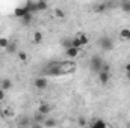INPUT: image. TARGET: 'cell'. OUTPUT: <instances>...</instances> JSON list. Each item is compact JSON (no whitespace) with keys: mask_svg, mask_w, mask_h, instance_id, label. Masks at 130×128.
Wrapping results in <instances>:
<instances>
[{"mask_svg":"<svg viewBox=\"0 0 130 128\" xmlns=\"http://www.w3.org/2000/svg\"><path fill=\"white\" fill-rule=\"evenodd\" d=\"M76 69H77V65L74 63L73 60L53 62V63H50V66H48L47 74H50V75H68V74L76 72Z\"/></svg>","mask_w":130,"mask_h":128,"instance_id":"cell-1","label":"cell"},{"mask_svg":"<svg viewBox=\"0 0 130 128\" xmlns=\"http://www.w3.org/2000/svg\"><path fill=\"white\" fill-rule=\"evenodd\" d=\"M104 63V60L100 57V56H92L91 59H89V68H91V71H94V72H100L101 71V66Z\"/></svg>","mask_w":130,"mask_h":128,"instance_id":"cell-2","label":"cell"},{"mask_svg":"<svg viewBox=\"0 0 130 128\" xmlns=\"http://www.w3.org/2000/svg\"><path fill=\"white\" fill-rule=\"evenodd\" d=\"M98 45L104 50V51H110L113 48V41L109 38V36H101L98 39Z\"/></svg>","mask_w":130,"mask_h":128,"instance_id":"cell-3","label":"cell"},{"mask_svg":"<svg viewBox=\"0 0 130 128\" xmlns=\"http://www.w3.org/2000/svg\"><path fill=\"white\" fill-rule=\"evenodd\" d=\"M47 84H48V81H47L45 77H38V78L33 80V86H35L36 89H45Z\"/></svg>","mask_w":130,"mask_h":128,"instance_id":"cell-4","label":"cell"},{"mask_svg":"<svg viewBox=\"0 0 130 128\" xmlns=\"http://www.w3.org/2000/svg\"><path fill=\"white\" fill-rule=\"evenodd\" d=\"M26 14H30V12L27 11V8L24 6V3H23L21 6H17V8H15V11H14V15H15V17H18V18H23Z\"/></svg>","mask_w":130,"mask_h":128,"instance_id":"cell-5","label":"cell"},{"mask_svg":"<svg viewBox=\"0 0 130 128\" xmlns=\"http://www.w3.org/2000/svg\"><path fill=\"white\" fill-rule=\"evenodd\" d=\"M50 112H52V105H50L48 102H41V104L38 105V113H41V115L47 116Z\"/></svg>","mask_w":130,"mask_h":128,"instance_id":"cell-6","label":"cell"},{"mask_svg":"<svg viewBox=\"0 0 130 128\" xmlns=\"http://www.w3.org/2000/svg\"><path fill=\"white\" fill-rule=\"evenodd\" d=\"M104 125H106V122H104L103 119L95 118V119H92V121L88 124V128H104Z\"/></svg>","mask_w":130,"mask_h":128,"instance_id":"cell-7","label":"cell"},{"mask_svg":"<svg viewBox=\"0 0 130 128\" xmlns=\"http://www.w3.org/2000/svg\"><path fill=\"white\" fill-rule=\"evenodd\" d=\"M76 39L80 42V45H82V47H85V45H88V44H89V36H88L86 33H82V32L77 33V35H76Z\"/></svg>","mask_w":130,"mask_h":128,"instance_id":"cell-8","label":"cell"},{"mask_svg":"<svg viewBox=\"0 0 130 128\" xmlns=\"http://www.w3.org/2000/svg\"><path fill=\"white\" fill-rule=\"evenodd\" d=\"M79 53H80V50H77V48H74V47L65 50V56H67L68 59H76V57L79 56Z\"/></svg>","mask_w":130,"mask_h":128,"instance_id":"cell-9","label":"cell"},{"mask_svg":"<svg viewBox=\"0 0 130 128\" xmlns=\"http://www.w3.org/2000/svg\"><path fill=\"white\" fill-rule=\"evenodd\" d=\"M98 80H100L101 84H107L109 80H110V72H103V71H100V72H98Z\"/></svg>","mask_w":130,"mask_h":128,"instance_id":"cell-10","label":"cell"},{"mask_svg":"<svg viewBox=\"0 0 130 128\" xmlns=\"http://www.w3.org/2000/svg\"><path fill=\"white\" fill-rule=\"evenodd\" d=\"M0 115L3 118H12L14 116V109L12 107H2L0 109Z\"/></svg>","mask_w":130,"mask_h":128,"instance_id":"cell-11","label":"cell"},{"mask_svg":"<svg viewBox=\"0 0 130 128\" xmlns=\"http://www.w3.org/2000/svg\"><path fill=\"white\" fill-rule=\"evenodd\" d=\"M0 88L6 92V91H9V89L12 88V81H11L9 78H3V80L0 81Z\"/></svg>","mask_w":130,"mask_h":128,"instance_id":"cell-12","label":"cell"},{"mask_svg":"<svg viewBox=\"0 0 130 128\" xmlns=\"http://www.w3.org/2000/svg\"><path fill=\"white\" fill-rule=\"evenodd\" d=\"M120 38L124 41H130V29L129 27H123L120 30Z\"/></svg>","mask_w":130,"mask_h":128,"instance_id":"cell-13","label":"cell"},{"mask_svg":"<svg viewBox=\"0 0 130 128\" xmlns=\"http://www.w3.org/2000/svg\"><path fill=\"white\" fill-rule=\"evenodd\" d=\"M17 59H18L20 62H27L29 56H27V53H26V51H23V50H18V51H17Z\"/></svg>","mask_w":130,"mask_h":128,"instance_id":"cell-14","label":"cell"},{"mask_svg":"<svg viewBox=\"0 0 130 128\" xmlns=\"http://www.w3.org/2000/svg\"><path fill=\"white\" fill-rule=\"evenodd\" d=\"M45 119H47V118H45L44 115H41V113H36V115L33 116V124H41V125H42V124L45 122Z\"/></svg>","mask_w":130,"mask_h":128,"instance_id":"cell-15","label":"cell"},{"mask_svg":"<svg viewBox=\"0 0 130 128\" xmlns=\"http://www.w3.org/2000/svg\"><path fill=\"white\" fill-rule=\"evenodd\" d=\"M56 124H58V122H56L55 118H48V119H45V122H44L42 125H44V128H55Z\"/></svg>","mask_w":130,"mask_h":128,"instance_id":"cell-16","label":"cell"},{"mask_svg":"<svg viewBox=\"0 0 130 128\" xmlns=\"http://www.w3.org/2000/svg\"><path fill=\"white\" fill-rule=\"evenodd\" d=\"M9 39L6 38V36H0V48L2 50H8V47H9Z\"/></svg>","mask_w":130,"mask_h":128,"instance_id":"cell-17","label":"cell"},{"mask_svg":"<svg viewBox=\"0 0 130 128\" xmlns=\"http://www.w3.org/2000/svg\"><path fill=\"white\" fill-rule=\"evenodd\" d=\"M33 42H35V44H41V42H42V33L39 32V30H36V32L33 33Z\"/></svg>","mask_w":130,"mask_h":128,"instance_id":"cell-18","label":"cell"},{"mask_svg":"<svg viewBox=\"0 0 130 128\" xmlns=\"http://www.w3.org/2000/svg\"><path fill=\"white\" fill-rule=\"evenodd\" d=\"M36 8H38V12L39 11H45L47 8H48V5H47V2H36Z\"/></svg>","mask_w":130,"mask_h":128,"instance_id":"cell-19","label":"cell"},{"mask_svg":"<svg viewBox=\"0 0 130 128\" xmlns=\"http://www.w3.org/2000/svg\"><path fill=\"white\" fill-rule=\"evenodd\" d=\"M53 15H55L56 18H65V12L62 11V9H59V8L53 11Z\"/></svg>","mask_w":130,"mask_h":128,"instance_id":"cell-20","label":"cell"},{"mask_svg":"<svg viewBox=\"0 0 130 128\" xmlns=\"http://www.w3.org/2000/svg\"><path fill=\"white\" fill-rule=\"evenodd\" d=\"M32 17H33V14H26L23 18H21V21H23V24H29L30 21H32Z\"/></svg>","mask_w":130,"mask_h":128,"instance_id":"cell-21","label":"cell"},{"mask_svg":"<svg viewBox=\"0 0 130 128\" xmlns=\"http://www.w3.org/2000/svg\"><path fill=\"white\" fill-rule=\"evenodd\" d=\"M106 8H107V5H106V3H100V5H97L95 11H97V12H104V11H106Z\"/></svg>","mask_w":130,"mask_h":128,"instance_id":"cell-22","label":"cell"},{"mask_svg":"<svg viewBox=\"0 0 130 128\" xmlns=\"http://www.w3.org/2000/svg\"><path fill=\"white\" fill-rule=\"evenodd\" d=\"M77 124H79L80 127H85V125H88V122H86V119H85L83 116H80V118H77Z\"/></svg>","mask_w":130,"mask_h":128,"instance_id":"cell-23","label":"cell"},{"mask_svg":"<svg viewBox=\"0 0 130 128\" xmlns=\"http://www.w3.org/2000/svg\"><path fill=\"white\" fill-rule=\"evenodd\" d=\"M62 44H64L65 50H67V48H71V47H73V44H71V38H68V39H64V42H62Z\"/></svg>","mask_w":130,"mask_h":128,"instance_id":"cell-24","label":"cell"},{"mask_svg":"<svg viewBox=\"0 0 130 128\" xmlns=\"http://www.w3.org/2000/svg\"><path fill=\"white\" fill-rule=\"evenodd\" d=\"M101 71L103 72H110V66H109V63H103V66H101Z\"/></svg>","mask_w":130,"mask_h":128,"instance_id":"cell-25","label":"cell"},{"mask_svg":"<svg viewBox=\"0 0 130 128\" xmlns=\"http://www.w3.org/2000/svg\"><path fill=\"white\" fill-rule=\"evenodd\" d=\"M121 8H123V11L130 12V2H127V3H123V5H121Z\"/></svg>","mask_w":130,"mask_h":128,"instance_id":"cell-26","label":"cell"},{"mask_svg":"<svg viewBox=\"0 0 130 128\" xmlns=\"http://www.w3.org/2000/svg\"><path fill=\"white\" fill-rule=\"evenodd\" d=\"M5 101V91L0 88V102H3Z\"/></svg>","mask_w":130,"mask_h":128,"instance_id":"cell-27","label":"cell"},{"mask_svg":"<svg viewBox=\"0 0 130 128\" xmlns=\"http://www.w3.org/2000/svg\"><path fill=\"white\" fill-rule=\"evenodd\" d=\"M15 44H9V47H8V51H15Z\"/></svg>","mask_w":130,"mask_h":128,"instance_id":"cell-28","label":"cell"},{"mask_svg":"<svg viewBox=\"0 0 130 128\" xmlns=\"http://www.w3.org/2000/svg\"><path fill=\"white\" fill-rule=\"evenodd\" d=\"M124 71H126V72H130V62H129V63H126V66H124Z\"/></svg>","mask_w":130,"mask_h":128,"instance_id":"cell-29","label":"cell"},{"mask_svg":"<svg viewBox=\"0 0 130 128\" xmlns=\"http://www.w3.org/2000/svg\"><path fill=\"white\" fill-rule=\"evenodd\" d=\"M32 128H44V125H41V124H33Z\"/></svg>","mask_w":130,"mask_h":128,"instance_id":"cell-30","label":"cell"},{"mask_svg":"<svg viewBox=\"0 0 130 128\" xmlns=\"http://www.w3.org/2000/svg\"><path fill=\"white\" fill-rule=\"evenodd\" d=\"M104 128H113V127H112L110 124H107V122H106V125H104Z\"/></svg>","mask_w":130,"mask_h":128,"instance_id":"cell-31","label":"cell"},{"mask_svg":"<svg viewBox=\"0 0 130 128\" xmlns=\"http://www.w3.org/2000/svg\"><path fill=\"white\" fill-rule=\"evenodd\" d=\"M126 77H127V80H130V72H126Z\"/></svg>","mask_w":130,"mask_h":128,"instance_id":"cell-32","label":"cell"},{"mask_svg":"<svg viewBox=\"0 0 130 128\" xmlns=\"http://www.w3.org/2000/svg\"><path fill=\"white\" fill-rule=\"evenodd\" d=\"M127 128H130V122H129V125H127Z\"/></svg>","mask_w":130,"mask_h":128,"instance_id":"cell-33","label":"cell"},{"mask_svg":"<svg viewBox=\"0 0 130 128\" xmlns=\"http://www.w3.org/2000/svg\"><path fill=\"white\" fill-rule=\"evenodd\" d=\"M0 53H2V48H0Z\"/></svg>","mask_w":130,"mask_h":128,"instance_id":"cell-34","label":"cell"}]
</instances>
